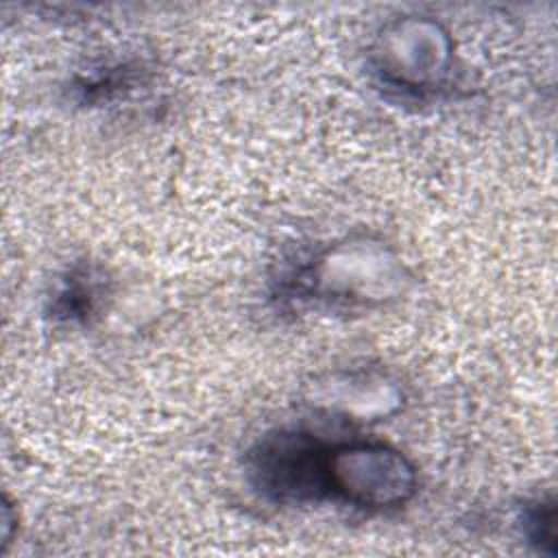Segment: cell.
Returning a JSON list of instances; mask_svg holds the SVG:
<instances>
[{
  "instance_id": "obj_3",
  "label": "cell",
  "mask_w": 558,
  "mask_h": 558,
  "mask_svg": "<svg viewBox=\"0 0 558 558\" xmlns=\"http://www.w3.org/2000/svg\"><path fill=\"white\" fill-rule=\"evenodd\" d=\"M418 486L416 466L397 447L381 440H347L327 449L329 499L384 512L408 504Z\"/></svg>"
},
{
  "instance_id": "obj_5",
  "label": "cell",
  "mask_w": 558,
  "mask_h": 558,
  "mask_svg": "<svg viewBox=\"0 0 558 558\" xmlns=\"http://www.w3.org/2000/svg\"><path fill=\"white\" fill-rule=\"evenodd\" d=\"M109 296V279L100 266L78 262L65 270L52 290L48 314L61 325H89Z\"/></svg>"
},
{
  "instance_id": "obj_4",
  "label": "cell",
  "mask_w": 558,
  "mask_h": 558,
  "mask_svg": "<svg viewBox=\"0 0 558 558\" xmlns=\"http://www.w3.org/2000/svg\"><path fill=\"white\" fill-rule=\"evenodd\" d=\"M327 449L316 434L275 429L264 434L244 458L253 490L279 506H305L329 499Z\"/></svg>"
},
{
  "instance_id": "obj_2",
  "label": "cell",
  "mask_w": 558,
  "mask_h": 558,
  "mask_svg": "<svg viewBox=\"0 0 558 558\" xmlns=\"http://www.w3.org/2000/svg\"><path fill=\"white\" fill-rule=\"evenodd\" d=\"M368 63L386 89L405 98H427L440 92L451 74L453 44L436 20L405 15L381 28Z\"/></svg>"
},
{
  "instance_id": "obj_7",
  "label": "cell",
  "mask_w": 558,
  "mask_h": 558,
  "mask_svg": "<svg viewBox=\"0 0 558 558\" xmlns=\"http://www.w3.org/2000/svg\"><path fill=\"white\" fill-rule=\"evenodd\" d=\"M131 74L133 70H126V68H105V72H96L85 81H81L78 92L87 102L109 100L113 94H120L122 89L133 85Z\"/></svg>"
},
{
  "instance_id": "obj_6",
  "label": "cell",
  "mask_w": 558,
  "mask_h": 558,
  "mask_svg": "<svg viewBox=\"0 0 558 558\" xmlns=\"http://www.w3.org/2000/svg\"><path fill=\"white\" fill-rule=\"evenodd\" d=\"M523 536L538 551L556 556V504L554 499H538L525 506L521 517Z\"/></svg>"
},
{
  "instance_id": "obj_1",
  "label": "cell",
  "mask_w": 558,
  "mask_h": 558,
  "mask_svg": "<svg viewBox=\"0 0 558 558\" xmlns=\"http://www.w3.org/2000/svg\"><path fill=\"white\" fill-rule=\"evenodd\" d=\"M408 270L381 240L353 235L329 244L279 281V299L292 307L371 310L403 294Z\"/></svg>"
}]
</instances>
